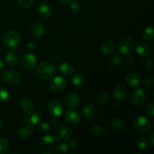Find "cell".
<instances>
[{"label":"cell","instance_id":"30bf717a","mask_svg":"<svg viewBox=\"0 0 154 154\" xmlns=\"http://www.w3.org/2000/svg\"><path fill=\"white\" fill-rule=\"evenodd\" d=\"M48 110L50 114L53 117H60L62 115L64 111L63 104L58 100H53L48 104Z\"/></svg>","mask_w":154,"mask_h":154},{"label":"cell","instance_id":"44dd1931","mask_svg":"<svg viewBox=\"0 0 154 154\" xmlns=\"http://www.w3.org/2000/svg\"><path fill=\"white\" fill-rule=\"evenodd\" d=\"M32 133V129L30 126H23L18 130L17 136L20 140L26 141V140H28L31 138Z\"/></svg>","mask_w":154,"mask_h":154},{"label":"cell","instance_id":"5b68a950","mask_svg":"<svg viewBox=\"0 0 154 154\" xmlns=\"http://www.w3.org/2000/svg\"><path fill=\"white\" fill-rule=\"evenodd\" d=\"M147 97V96L146 92L142 89L138 88L135 89L132 92L129 99H130L131 102L133 105H136V106H139V105H141L145 102Z\"/></svg>","mask_w":154,"mask_h":154},{"label":"cell","instance_id":"f907efd6","mask_svg":"<svg viewBox=\"0 0 154 154\" xmlns=\"http://www.w3.org/2000/svg\"><path fill=\"white\" fill-rule=\"evenodd\" d=\"M41 153L42 154H51V152H48V151H44V152H41Z\"/></svg>","mask_w":154,"mask_h":154},{"label":"cell","instance_id":"4fadbf2b","mask_svg":"<svg viewBox=\"0 0 154 154\" xmlns=\"http://www.w3.org/2000/svg\"><path fill=\"white\" fill-rule=\"evenodd\" d=\"M135 51L138 56L141 57H148L152 54V48L150 45L145 42H140L136 45Z\"/></svg>","mask_w":154,"mask_h":154},{"label":"cell","instance_id":"ab89813d","mask_svg":"<svg viewBox=\"0 0 154 154\" xmlns=\"http://www.w3.org/2000/svg\"><path fill=\"white\" fill-rule=\"evenodd\" d=\"M70 2H71L70 8L72 11H78L80 10V8H81V6H80L79 3H78V2L71 1Z\"/></svg>","mask_w":154,"mask_h":154},{"label":"cell","instance_id":"f546056e","mask_svg":"<svg viewBox=\"0 0 154 154\" xmlns=\"http://www.w3.org/2000/svg\"><path fill=\"white\" fill-rule=\"evenodd\" d=\"M110 64H111V69H113L114 70H117L123 66V60L119 56H115L111 60Z\"/></svg>","mask_w":154,"mask_h":154},{"label":"cell","instance_id":"7c38bea8","mask_svg":"<svg viewBox=\"0 0 154 154\" xmlns=\"http://www.w3.org/2000/svg\"><path fill=\"white\" fill-rule=\"evenodd\" d=\"M81 102L80 96L76 93H71L66 96L64 99V103L67 108H75L79 105Z\"/></svg>","mask_w":154,"mask_h":154},{"label":"cell","instance_id":"6da1fadb","mask_svg":"<svg viewBox=\"0 0 154 154\" xmlns=\"http://www.w3.org/2000/svg\"><path fill=\"white\" fill-rule=\"evenodd\" d=\"M57 72L55 66L48 62H43L38 66L36 75L42 80H49L54 78Z\"/></svg>","mask_w":154,"mask_h":154},{"label":"cell","instance_id":"f5cc1de1","mask_svg":"<svg viewBox=\"0 0 154 154\" xmlns=\"http://www.w3.org/2000/svg\"><path fill=\"white\" fill-rule=\"evenodd\" d=\"M144 1H146V0H144Z\"/></svg>","mask_w":154,"mask_h":154},{"label":"cell","instance_id":"1f68e13d","mask_svg":"<svg viewBox=\"0 0 154 154\" xmlns=\"http://www.w3.org/2000/svg\"><path fill=\"white\" fill-rule=\"evenodd\" d=\"M68 151H69V146L64 143L58 144L54 149V153L56 154H65L68 153Z\"/></svg>","mask_w":154,"mask_h":154},{"label":"cell","instance_id":"ac0fdd59","mask_svg":"<svg viewBox=\"0 0 154 154\" xmlns=\"http://www.w3.org/2000/svg\"><path fill=\"white\" fill-rule=\"evenodd\" d=\"M38 12L41 17L43 19H48L52 15V9L47 3L42 2L38 6Z\"/></svg>","mask_w":154,"mask_h":154},{"label":"cell","instance_id":"8fae6325","mask_svg":"<svg viewBox=\"0 0 154 154\" xmlns=\"http://www.w3.org/2000/svg\"><path fill=\"white\" fill-rule=\"evenodd\" d=\"M24 122L27 126H30V127L37 126L40 123V116L37 112L32 111L25 114Z\"/></svg>","mask_w":154,"mask_h":154},{"label":"cell","instance_id":"f1b7e54d","mask_svg":"<svg viewBox=\"0 0 154 154\" xmlns=\"http://www.w3.org/2000/svg\"><path fill=\"white\" fill-rule=\"evenodd\" d=\"M111 127L116 132H122L125 129V123L120 118H115L111 122Z\"/></svg>","mask_w":154,"mask_h":154},{"label":"cell","instance_id":"836d02e7","mask_svg":"<svg viewBox=\"0 0 154 154\" xmlns=\"http://www.w3.org/2000/svg\"><path fill=\"white\" fill-rule=\"evenodd\" d=\"M144 110H145L146 114H147L150 117H153L154 116V104L153 102H148V103L146 105L145 108H144Z\"/></svg>","mask_w":154,"mask_h":154},{"label":"cell","instance_id":"7402d4cb","mask_svg":"<svg viewBox=\"0 0 154 154\" xmlns=\"http://www.w3.org/2000/svg\"><path fill=\"white\" fill-rule=\"evenodd\" d=\"M56 138L54 136L50 135H46L41 139L40 144L43 148L51 149L54 147V144L56 143Z\"/></svg>","mask_w":154,"mask_h":154},{"label":"cell","instance_id":"b9f144b4","mask_svg":"<svg viewBox=\"0 0 154 154\" xmlns=\"http://www.w3.org/2000/svg\"><path fill=\"white\" fill-rule=\"evenodd\" d=\"M145 67L146 69H148V70H150V69H152V67H153V61H152L151 59H148V60L146 61Z\"/></svg>","mask_w":154,"mask_h":154},{"label":"cell","instance_id":"5bb4252c","mask_svg":"<svg viewBox=\"0 0 154 154\" xmlns=\"http://www.w3.org/2000/svg\"><path fill=\"white\" fill-rule=\"evenodd\" d=\"M128 94V89L124 84H118L114 87L113 95L116 100L122 101L126 97Z\"/></svg>","mask_w":154,"mask_h":154},{"label":"cell","instance_id":"484cf974","mask_svg":"<svg viewBox=\"0 0 154 154\" xmlns=\"http://www.w3.org/2000/svg\"><path fill=\"white\" fill-rule=\"evenodd\" d=\"M109 95L106 92H101L98 93L95 98L96 102L100 106H105V105H107L109 102Z\"/></svg>","mask_w":154,"mask_h":154},{"label":"cell","instance_id":"4316f807","mask_svg":"<svg viewBox=\"0 0 154 154\" xmlns=\"http://www.w3.org/2000/svg\"><path fill=\"white\" fill-rule=\"evenodd\" d=\"M72 84L75 86H81L85 82V77L81 72H76L71 77Z\"/></svg>","mask_w":154,"mask_h":154},{"label":"cell","instance_id":"7bdbcfd3","mask_svg":"<svg viewBox=\"0 0 154 154\" xmlns=\"http://www.w3.org/2000/svg\"><path fill=\"white\" fill-rule=\"evenodd\" d=\"M51 124L52 126H57L60 124V120H59L58 117H54L51 120Z\"/></svg>","mask_w":154,"mask_h":154},{"label":"cell","instance_id":"ba28073f","mask_svg":"<svg viewBox=\"0 0 154 154\" xmlns=\"http://www.w3.org/2000/svg\"><path fill=\"white\" fill-rule=\"evenodd\" d=\"M21 66L26 69H34L35 66L37 64V59L34 54H26L21 57L20 59Z\"/></svg>","mask_w":154,"mask_h":154},{"label":"cell","instance_id":"c3c4849f","mask_svg":"<svg viewBox=\"0 0 154 154\" xmlns=\"http://www.w3.org/2000/svg\"><path fill=\"white\" fill-rule=\"evenodd\" d=\"M58 2L61 3V4H66V3H69L72 0H57Z\"/></svg>","mask_w":154,"mask_h":154},{"label":"cell","instance_id":"74e56055","mask_svg":"<svg viewBox=\"0 0 154 154\" xmlns=\"http://www.w3.org/2000/svg\"><path fill=\"white\" fill-rule=\"evenodd\" d=\"M19 5L23 8H28L32 5L33 0H17Z\"/></svg>","mask_w":154,"mask_h":154},{"label":"cell","instance_id":"cb8c5ba5","mask_svg":"<svg viewBox=\"0 0 154 154\" xmlns=\"http://www.w3.org/2000/svg\"><path fill=\"white\" fill-rule=\"evenodd\" d=\"M30 32L35 37H40L45 32V26L40 22L35 23L31 26Z\"/></svg>","mask_w":154,"mask_h":154},{"label":"cell","instance_id":"9c48e42d","mask_svg":"<svg viewBox=\"0 0 154 154\" xmlns=\"http://www.w3.org/2000/svg\"><path fill=\"white\" fill-rule=\"evenodd\" d=\"M72 129L67 125H60L56 132V136L57 139L60 141H67L70 140L72 137Z\"/></svg>","mask_w":154,"mask_h":154},{"label":"cell","instance_id":"e0dca14e","mask_svg":"<svg viewBox=\"0 0 154 154\" xmlns=\"http://www.w3.org/2000/svg\"><path fill=\"white\" fill-rule=\"evenodd\" d=\"M65 119L71 124H78L81 120V116L76 111H68L65 114Z\"/></svg>","mask_w":154,"mask_h":154},{"label":"cell","instance_id":"3957f363","mask_svg":"<svg viewBox=\"0 0 154 154\" xmlns=\"http://www.w3.org/2000/svg\"><path fill=\"white\" fill-rule=\"evenodd\" d=\"M133 128L139 133H147L151 129L152 123L147 117L140 116L134 120Z\"/></svg>","mask_w":154,"mask_h":154},{"label":"cell","instance_id":"f6af8a7d","mask_svg":"<svg viewBox=\"0 0 154 154\" xmlns=\"http://www.w3.org/2000/svg\"><path fill=\"white\" fill-rule=\"evenodd\" d=\"M127 63H129V65H133L134 63H135V58H134V57H132V56H130V57H127Z\"/></svg>","mask_w":154,"mask_h":154},{"label":"cell","instance_id":"9a60e30c","mask_svg":"<svg viewBox=\"0 0 154 154\" xmlns=\"http://www.w3.org/2000/svg\"><path fill=\"white\" fill-rule=\"evenodd\" d=\"M83 114L87 120H93L97 115V108L93 103L87 104L83 109Z\"/></svg>","mask_w":154,"mask_h":154},{"label":"cell","instance_id":"7dc6e473","mask_svg":"<svg viewBox=\"0 0 154 154\" xmlns=\"http://www.w3.org/2000/svg\"><path fill=\"white\" fill-rule=\"evenodd\" d=\"M119 101H115V102L113 103V108H115V109H117V108H120V103H119Z\"/></svg>","mask_w":154,"mask_h":154},{"label":"cell","instance_id":"277c9868","mask_svg":"<svg viewBox=\"0 0 154 154\" xmlns=\"http://www.w3.org/2000/svg\"><path fill=\"white\" fill-rule=\"evenodd\" d=\"M1 79L7 85H14L19 82L20 75L14 69H6L2 73Z\"/></svg>","mask_w":154,"mask_h":154},{"label":"cell","instance_id":"681fc988","mask_svg":"<svg viewBox=\"0 0 154 154\" xmlns=\"http://www.w3.org/2000/svg\"><path fill=\"white\" fill-rule=\"evenodd\" d=\"M3 68H4V63H3V62L0 60V70H2Z\"/></svg>","mask_w":154,"mask_h":154},{"label":"cell","instance_id":"603a6c76","mask_svg":"<svg viewBox=\"0 0 154 154\" xmlns=\"http://www.w3.org/2000/svg\"><path fill=\"white\" fill-rule=\"evenodd\" d=\"M74 70H75V69H74L73 65L70 63H68V62L61 63L60 67H59V71L64 76H69V75H72Z\"/></svg>","mask_w":154,"mask_h":154},{"label":"cell","instance_id":"8992f818","mask_svg":"<svg viewBox=\"0 0 154 154\" xmlns=\"http://www.w3.org/2000/svg\"><path fill=\"white\" fill-rule=\"evenodd\" d=\"M134 46H135V42L133 39L130 37H126L120 41L118 48L122 54L126 55L132 51Z\"/></svg>","mask_w":154,"mask_h":154},{"label":"cell","instance_id":"d6a6232c","mask_svg":"<svg viewBox=\"0 0 154 154\" xmlns=\"http://www.w3.org/2000/svg\"><path fill=\"white\" fill-rule=\"evenodd\" d=\"M9 142L6 138H0V153H5L9 149Z\"/></svg>","mask_w":154,"mask_h":154},{"label":"cell","instance_id":"60d3db41","mask_svg":"<svg viewBox=\"0 0 154 154\" xmlns=\"http://www.w3.org/2000/svg\"><path fill=\"white\" fill-rule=\"evenodd\" d=\"M146 139L147 140V141H148V142L150 143L151 145H153L154 144V133H153V131H151V132H149L148 135H147V138H146Z\"/></svg>","mask_w":154,"mask_h":154},{"label":"cell","instance_id":"d590c367","mask_svg":"<svg viewBox=\"0 0 154 154\" xmlns=\"http://www.w3.org/2000/svg\"><path fill=\"white\" fill-rule=\"evenodd\" d=\"M9 93L3 87H0V102H5L8 99Z\"/></svg>","mask_w":154,"mask_h":154},{"label":"cell","instance_id":"ffe728a7","mask_svg":"<svg viewBox=\"0 0 154 154\" xmlns=\"http://www.w3.org/2000/svg\"><path fill=\"white\" fill-rule=\"evenodd\" d=\"M33 108H34V102L30 98H24L20 103V108L25 114L32 111Z\"/></svg>","mask_w":154,"mask_h":154},{"label":"cell","instance_id":"816d5d0a","mask_svg":"<svg viewBox=\"0 0 154 154\" xmlns=\"http://www.w3.org/2000/svg\"><path fill=\"white\" fill-rule=\"evenodd\" d=\"M2 125H3V123H2V120L0 119V129H1L2 127Z\"/></svg>","mask_w":154,"mask_h":154},{"label":"cell","instance_id":"7a4b0ae2","mask_svg":"<svg viewBox=\"0 0 154 154\" xmlns=\"http://www.w3.org/2000/svg\"><path fill=\"white\" fill-rule=\"evenodd\" d=\"M2 42L6 48H10V49H14L20 42V33L14 30L8 31L3 35Z\"/></svg>","mask_w":154,"mask_h":154},{"label":"cell","instance_id":"83f0119b","mask_svg":"<svg viewBox=\"0 0 154 154\" xmlns=\"http://www.w3.org/2000/svg\"><path fill=\"white\" fill-rule=\"evenodd\" d=\"M141 37L144 40L152 42L154 38V30L153 26H148L143 30Z\"/></svg>","mask_w":154,"mask_h":154},{"label":"cell","instance_id":"2e32d148","mask_svg":"<svg viewBox=\"0 0 154 154\" xmlns=\"http://www.w3.org/2000/svg\"><path fill=\"white\" fill-rule=\"evenodd\" d=\"M126 83H127L129 86H131V87H137V86H138L141 84V76L140 74L138 73V72H129V73L126 75Z\"/></svg>","mask_w":154,"mask_h":154},{"label":"cell","instance_id":"ee69618b","mask_svg":"<svg viewBox=\"0 0 154 154\" xmlns=\"http://www.w3.org/2000/svg\"><path fill=\"white\" fill-rule=\"evenodd\" d=\"M35 42L33 40L29 41V42H28V44H27V48L29 50L33 49V48H35Z\"/></svg>","mask_w":154,"mask_h":154},{"label":"cell","instance_id":"e575fe53","mask_svg":"<svg viewBox=\"0 0 154 154\" xmlns=\"http://www.w3.org/2000/svg\"><path fill=\"white\" fill-rule=\"evenodd\" d=\"M137 146L140 150H145L148 147L149 142L146 138H140L138 141H137Z\"/></svg>","mask_w":154,"mask_h":154},{"label":"cell","instance_id":"d6986e66","mask_svg":"<svg viewBox=\"0 0 154 154\" xmlns=\"http://www.w3.org/2000/svg\"><path fill=\"white\" fill-rule=\"evenodd\" d=\"M116 48V45L114 42L111 40H106L102 43L101 46V51L102 54L105 55H111L114 52Z\"/></svg>","mask_w":154,"mask_h":154},{"label":"cell","instance_id":"8d00e7d4","mask_svg":"<svg viewBox=\"0 0 154 154\" xmlns=\"http://www.w3.org/2000/svg\"><path fill=\"white\" fill-rule=\"evenodd\" d=\"M38 130L42 132H48L51 130V125L48 123L44 122V123H38Z\"/></svg>","mask_w":154,"mask_h":154},{"label":"cell","instance_id":"bcb514c9","mask_svg":"<svg viewBox=\"0 0 154 154\" xmlns=\"http://www.w3.org/2000/svg\"><path fill=\"white\" fill-rule=\"evenodd\" d=\"M70 147H72V149H77V147H78V144H77V143L75 142V141H72L70 143Z\"/></svg>","mask_w":154,"mask_h":154},{"label":"cell","instance_id":"4dcf8cb0","mask_svg":"<svg viewBox=\"0 0 154 154\" xmlns=\"http://www.w3.org/2000/svg\"><path fill=\"white\" fill-rule=\"evenodd\" d=\"M91 132L96 137H102L105 134V129L104 127L99 125H96V126H93L91 129Z\"/></svg>","mask_w":154,"mask_h":154},{"label":"cell","instance_id":"f35d334b","mask_svg":"<svg viewBox=\"0 0 154 154\" xmlns=\"http://www.w3.org/2000/svg\"><path fill=\"white\" fill-rule=\"evenodd\" d=\"M153 84L154 79L152 76H147L144 78V84L146 87H147V88H151L153 86Z\"/></svg>","mask_w":154,"mask_h":154},{"label":"cell","instance_id":"52a82bcc","mask_svg":"<svg viewBox=\"0 0 154 154\" xmlns=\"http://www.w3.org/2000/svg\"><path fill=\"white\" fill-rule=\"evenodd\" d=\"M67 82L66 80L62 76H56L53 78L50 84V87L51 90L55 93H60L66 89Z\"/></svg>","mask_w":154,"mask_h":154},{"label":"cell","instance_id":"d4e9b609","mask_svg":"<svg viewBox=\"0 0 154 154\" xmlns=\"http://www.w3.org/2000/svg\"><path fill=\"white\" fill-rule=\"evenodd\" d=\"M5 62L10 66H16L17 63V55L14 50L10 49V51L6 54Z\"/></svg>","mask_w":154,"mask_h":154}]
</instances>
